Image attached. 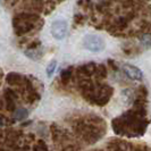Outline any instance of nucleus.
<instances>
[{
  "mask_svg": "<svg viewBox=\"0 0 151 151\" xmlns=\"http://www.w3.org/2000/svg\"><path fill=\"white\" fill-rule=\"evenodd\" d=\"M58 1H63V0H58Z\"/></svg>",
  "mask_w": 151,
  "mask_h": 151,
  "instance_id": "obj_9",
  "label": "nucleus"
},
{
  "mask_svg": "<svg viewBox=\"0 0 151 151\" xmlns=\"http://www.w3.org/2000/svg\"><path fill=\"white\" fill-rule=\"evenodd\" d=\"M27 116V111L25 110V109H18L15 114V118L16 119H18V121H21V119H24L25 117Z\"/></svg>",
  "mask_w": 151,
  "mask_h": 151,
  "instance_id": "obj_7",
  "label": "nucleus"
},
{
  "mask_svg": "<svg viewBox=\"0 0 151 151\" xmlns=\"http://www.w3.org/2000/svg\"><path fill=\"white\" fill-rule=\"evenodd\" d=\"M74 22H75L76 24H82V23L84 22L83 16L80 15V14H77V15H75V17H74Z\"/></svg>",
  "mask_w": 151,
  "mask_h": 151,
  "instance_id": "obj_8",
  "label": "nucleus"
},
{
  "mask_svg": "<svg viewBox=\"0 0 151 151\" xmlns=\"http://www.w3.org/2000/svg\"><path fill=\"white\" fill-rule=\"evenodd\" d=\"M56 67H57V61L56 60H52L48 65V67H47V75H48V77H51L52 76V74L55 73V70H56Z\"/></svg>",
  "mask_w": 151,
  "mask_h": 151,
  "instance_id": "obj_6",
  "label": "nucleus"
},
{
  "mask_svg": "<svg viewBox=\"0 0 151 151\" xmlns=\"http://www.w3.org/2000/svg\"><path fill=\"white\" fill-rule=\"evenodd\" d=\"M123 70H124V73L127 75V77H129L131 80L141 81V80L143 78V73L141 72L140 68H137L136 66L129 65V64H125V65L123 66Z\"/></svg>",
  "mask_w": 151,
  "mask_h": 151,
  "instance_id": "obj_4",
  "label": "nucleus"
},
{
  "mask_svg": "<svg viewBox=\"0 0 151 151\" xmlns=\"http://www.w3.org/2000/svg\"><path fill=\"white\" fill-rule=\"evenodd\" d=\"M43 21L35 13L31 12H23L18 13L13 18V27L17 35H24L29 32L33 31L37 26H41Z\"/></svg>",
  "mask_w": 151,
  "mask_h": 151,
  "instance_id": "obj_1",
  "label": "nucleus"
},
{
  "mask_svg": "<svg viewBox=\"0 0 151 151\" xmlns=\"http://www.w3.org/2000/svg\"><path fill=\"white\" fill-rule=\"evenodd\" d=\"M83 45L86 50L91 52H100L105 49V41L98 35L88 34L83 39Z\"/></svg>",
  "mask_w": 151,
  "mask_h": 151,
  "instance_id": "obj_2",
  "label": "nucleus"
},
{
  "mask_svg": "<svg viewBox=\"0 0 151 151\" xmlns=\"http://www.w3.org/2000/svg\"><path fill=\"white\" fill-rule=\"evenodd\" d=\"M51 35L57 40H61L66 37V33H67V23L65 21H55L51 24Z\"/></svg>",
  "mask_w": 151,
  "mask_h": 151,
  "instance_id": "obj_3",
  "label": "nucleus"
},
{
  "mask_svg": "<svg viewBox=\"0 0 151 151\" xmlns=\"http://www.w3.org/2000/svg\"><path fill=\"white\" fill-rule=\"evenodd\" d=\"M140 43L145 47V48H150L151 47V34L150 33H144L140 37Z\"/></svg>",
  "mask_w": 151,
  "mask_h": 151,
  "instance_id": "obj_5",
  "label": "nucleus"
}]
</instances>
